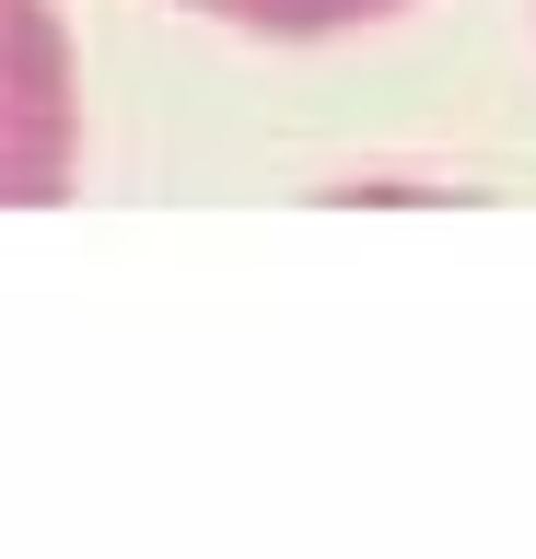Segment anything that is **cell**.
Returning a JSON list of instances; mask_svg holds the SVG:
<instances>
[{
    "mask_svg": "<svg viewBox=\"0 0 536 559\" xmlns=\"http://www.w3.org/2000/svg\"><path fill=\"white\" fill-rule=\"evenodd\" d=\"M222 24H257V35H338V24H373V12H408V0H199Z\"/></svg>",
    "mask_w": 536,
    "mask_h": 559,
    "instance_id": "obj_2",
    "label": "cell"
},
{
    "mask_svg": "<svg viewBox=\"0 0 536 559\" xmlns=\"http://www.w3.org/2000/svg\"><path fill=\"white\" fill-rule=\"evenodd\" d=\"M82 152L71 35L47 0H0V199H59Z\"/></svg>",
    "mask_w": 536,
    "mask_h": 559,
    "instance_id": "obj_1",
    "label": "cell"
}]
</instances>
